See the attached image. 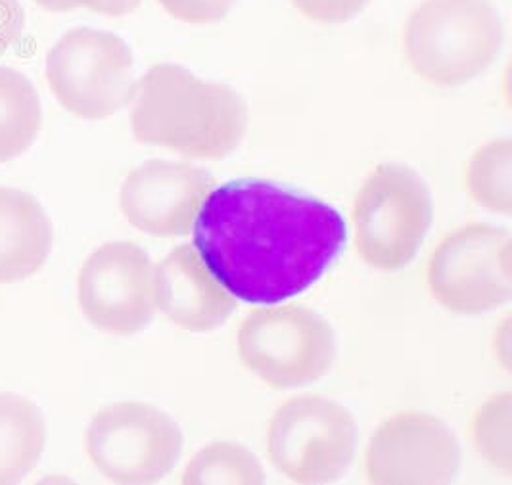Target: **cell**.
<instances>
[{
	"label": "cell",
	"mask_w": 512,
	"mask_h": 485,
	"mask_svg": "<svg viewBox=\"0 0 512 485\" xmlns=\"http://www.w3.org/2000/svg\"><path fill=\"white\" fill-rule=\"evenodd\" d=\"M466 194L491 213H512V142L493 139L472 152L463 175Z\"/></svg>",
	"instance_id": "e0dca14e"
},
{
	"label": "cell",
	"mask_w": 512,
	"mask_h": 485,
	"mask_svg": "<svg viewBox=\"0 0 512 485\" xmlns=\"http://www.w3.org/2000/svg\"><path fill=\"white\" fill-rule=\"evenodd\" d=\"M215 179L192 163L148 160L119 188V209L129 225L154 238H177L192 229Z\"/></svg>",
	"instance_id": "7c38bea8"
},
{
	"label": "cell",
	"mask_w": 512,
	"mask_h": 485,
	"mask_svg": "<svg viewBox=\"0 0 512 485\" xmlns=\"http://www.w3.org/2000/svg\"><path fill=\"white\" fill-rule=\"evenodd\" d=\"M461 459V445L442 418L401 411L374 430L365 453V472L374 485L451 484Z\"/></svg>",
	"instance_id": "8fae6325"
},
{
	"label": "cell",
	"mask_w": 512,
	"mask_h": 485,
	"mask_svg": "<svg viewBox=\"0 0 512 485\" xmlns=\"http://www.w3.org/2000/svg\"><path fill=\"white\" fill-rule=\"evenodd\" d=\"M265 482V470L256 455L234 441H213L206 445L187 462L181 476V484L185 485H261Z\"/></svg>",
	"instance_id": "ac0fdd59"
},
{
	"label": "cell",
	"mask_w": 512,
	"mask_h": 485,
	"mask_svg": "<svg viewBox=\"0 0 512 485\" xmlns=\"http://www.w3.org/2000/svg\"><path fill=\"white\" fill-rule=\"evenodd\" d=\"M163 10L177 22L211 25L223 22L238 0H158Z\"/></svg>",
	"instance_id": "ffe728a7"
},
{
	"label": "cell",
	"mask_w": 512,
	"mask_h": 485,
	"mask_svg": "<svg viewBox=\"0 0 512 485\" xmlns=\"http://www.w3.org/2000/svg\"><path fill=\"white\" fill-rule=\"evenodd\" d=\"M183 430L162 409L142 401L102 407L85 430V451L112 484H158L183 455Z\"/></svg>",
	"instance_id": "ba28073f"
},
{
	"label": "cell",
	"mask_w": 512,
	"mask_h": 485,
	"mask_svg": "<svg viewBox=\"0 0 512 485\" xmlns=\"http://www.w3.org/2000/svg\"><path fill=\"white\" fill-rule=\"evenodd\" d=\"M430 225L432 196L413 167L380 163L363 179L351 206V234L365 265L401 271L419 254Z\"/></svg>",
	"instance_id": "277c9868"
},
{
	"label": "cell",
	"mask_w": 512,
	"mask_h": 485,
	"mask_svg": "<svg viewBox=\"0 0 512 485\" xmlns=\"http://www.w3.org/2000/svg\"><path fill=\"white\" fill-rule=\"evenodd\" d=\"M242 365L273 390L313 384L332 370L336 334L332 324L305 303H273L244 317L236 332Z\"/></svg>",
	"instance_id": "5b68a950"
},
{
	"label": "cell",
	"mask_w": 512,
	"mask_h": 485,
	"mask_svg": "<svg viewBox=\"0 0 512 485\" xmlns=\"http://www.w3.org/2000/svg\"><path fill=\"white\" fill-rule=\"evenodd\" d=\"M45 12H71L77 8L91 10L94 14L121 18L139 10L142 0H35Z\"/></svg>",
	"instance_id": "7402d4cb"
},
{
	"label": "cell",
	"mask_w": 512,
	"mask_h": 485,
	"mask_svg": "<svg viewBox=\"0 0 512 485\" xmlns=\"http://www.w3.org/2000/svg\"><path fill=\"white\" fill-rule=\"evenodd\" d=\"M248 125L250 112L242 94L177 64L152 66L137 81L131 100L135 140L190 160L229 158L242 144Z\"/></svg>",
	"instance_id": "7a4b0ae2"
},
{
	"label": "cell",
	"mask_w": 512,
	"mask_h": 485,
	"mask_svg": "<svg viewBox=\"0 0 512 485\" xmlns=\"http://www.w3.org/2000/svg\"><path fill=\"white\" fill-rule=\"evenodd\" d=\"M156 300L169 323L196 334L217 330L236 309L233 296L187 244L173 248L156 267Z\"/></svg>",
	"instance_id": "4fadbf2b"
},
{
	"label": "cell",
	"mask_w": 512,
	"mask_h": 485,
	"mask_svg": "<svg viewBox=\"0 0 512 485\" xmlns=\"http://www.w3.org/2000/svg\"><path fill=\"white\" fill-rule=\"evenodd\" d=\"M47 418L24 395L0 393V485L31 474L47 447Z\"/></svg>",
	"instance_id": "9a60e30c"
},
{
	"label": "cell",
	"mask_w": 512,
	"mask_h": 485,
	"mask_svg": "<svg viewBox=\"0 0 512 485\" xmlns=\"http://www.w3.org/2000/svg\"><path fill=\"white\" fill-rule=\"evenodd\" d=\"M355 445L350 409L323 395L286 399L267 424V459L292 484L338 482L350 470Z\"/></svg>",
	"instance_id": "52a82bcc"
},
{
	"label": "cell",
	"mask_w": 512,
	"mask_h": 485,
	"mask_svg": "<svg viewBox=\"0 0 512 485\" xmlns=\"http://www.w3.org/2000/svg\"><path fill=\"white\" fill-rule=\"evenodd\" d=\"M493 353L505 372H511V319L507 317L493 336Z\"/></svg>",
	"instance_id": "cb8c5ba5"
},
{
	"label": "cell",
	"mask_w": 512,
	"mask_h": 485,
	"mask_svg": "<svg viewBox=\"0 0 512 485\" xmlns=\"http://www.w3.org/2000/svg\"><path fill=\"white\" fill-rule=\"evenodd\" d=\"M470 436L482 459L503 472L512 474V395L493 393L472 415Z\"/></svg>",
	"instance_id": "d6986e66"
},
{
	"label": "cell",
	"mask_w": 512,
	"mask_h": 485,
	"mask_svg": "<svg viewBox=\"0 0 512 485\" xmlns=\"http://www.w3.org/2000/svg\"><path fill=\"white\" fill-rule=\"evenodd\" d=\"M45 73L56 102L87 121L116 116L137 89L133 50L106 29L66 31L48 50Z\"/></svg>",
	"instance_id": "8992f818"
},
{
	"label": "cell",
	"mask_w": 512,
	"mask_h": 485,
	"mask_svg": "<svg viewBox=\"0 0 512 485\" xmlns=\"http://www.w3.org/2000/svg\"><path fill=\"white\" fill-rule=\"evenodd\" d=\"M371 0H290L305 20L319 25H342L355 20Z\"/></svg>",
	"instance_id": "44dd1931"
},
{
	"label": "cell",
	"mask_w": 512,
	"mask_h": 485,
	"mask_svg": "<svg viewBox=\"0 0 512 485\" xmlns=\"http://www.w3.org/2000/svg\"><path fill=\"white\" fill-rule=\"evenodd\" d=\"M83 317L110 336H135L156 313V265L133 242H106L89 255L77 275Z\"/></svg>",
	"instance_id": "30bf717a"
},
{
	"label": "cell",
	"mask_w": 512,
	"mask_h": 485,
	"mask_svg": "<svg viewBox=\"0 0 512 485\" xmlns=\"http://www.w3.org/2000/svg\"><path fill=\"white\" fill-rule=\"evenodd\" d=\"M41 127L43 106L33 83L24 73L0 66V163L24 156Z\"/></svg>",
	"instance_id": "2e32d148"
},
{
	"label": "cell",
	"mask_w": 512,
	"mask_h": 485,
	"mask_svg": "<svg viewBox=\"0 0 512 485\" xmlns=\"http://www.w3.org/2000/svg\"><path fill=\"white\" fill-rule=\"evenodd\" d=\"M511 259V232L468 223L436 246L426 265V284L445 311L478 317L511 301Z\"/></svg>",
	"instance_id": "9c48e42d"
},
{
	"label": "cell",
	"mask_w": 512,
	"mask_h": 485,
	"mask_svg": "<svg viewBox=\"0 0 512 485\" xmlns=\"http://www.w3.org/2000/svg\"><path fill=\"white\" fill-rule=\"evenodd\" d=\"M25 10L20 0H0V54L24 33Z\"/></svg>",
	"instance_id": "603a6c76"
},
{
	"label": "cell",
	"mask_w": 512,
	"mask_h": 485,
	"mask_svg": "<svg viewBox=\"0 0 512 485\" xmlns=\"http://www.w3.org/2000/svg\"><path fill=\"white\" fill-rule=\"evenodd\" d=\"M505 25L491 0H422L403 27V56L422 81L455 89L497 60Z\"/></svg>",
	"instance_id": "3957f363"
},
{
	"label": "cell",
	"mask_w": 512,
	"mask_h": 485,
	"mask_svg": "<svg viewBox=\"0 0 512 485\" xmlns=\"http://www.w3.org/2000/svg\"><path fill=\"white\" fill-rule=\"evenodd\" d=\"M194 250L234 300L273 305L325 277L348 242L325 202L263 179L215 186L194 219Z\"/></svg>",
	"instance_id": "6da1fadb"
},
{
	"label": "cell",
	"mask_w": 512,
	"mask_h": 485,
	"mask_svg": "<svg viewBox=\"0 0 512 485\" xmlns=\"http://www.w3.org/2000/svg\"><path fill=\"white\" fill-rule=\"evenodd\" d=\"M54 248V227L41 202L24 190L0 186V284L39 273Z\"/></svg>",
	"instance_id": "5bb4252c"
}]
</instances>
